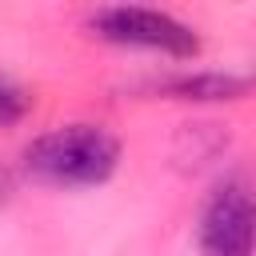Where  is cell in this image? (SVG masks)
<instances>
[{"label": "cell", "instance_id": "obj_1", "mask_svg": "<svg viewBox=\"0 0 256 256\" xmlns=\"http://www.w3.org/2000/svg\"><path fill=\"white\" fill-rule=\"evenodd\" d=\"M24 172L48 188H96L120 168V140L104 124H60L32 136L20 152Z\"/></svg>", "mask_w": 256, "mask_h": 256}, {"label": "cell", "instance_id": "obj_4", "mask_svg": "<svg viewBox=\"0 0 256 256\" xmlns=\"http://www.w3.org/2000/svg\"><path fill=\"white\" fill-rule=\"evenodd\" d=\"M252 88L256 80L244 72H176L156 84L160 96L184 104H228V100H244Z\"/></svg>", "mask_w": 256, "mask_h": 256}, {"label": "cell", "instance_id": "obj_2", "mask_svg": "<svg viewBox=\"0 0 256 256\" xmlns=\"http://www.w3.org/2000/svg\"><path fill=\"white\" fill-rule=\"evenodd\" d=\"M88 28H92L96 40L116 44V48L156 52V56H168V60H196L200 56L196 28L176 20L172 12H160V8H140V4L96 8L88 16Z\"/></svg>", "mask_w": 256, "mask_h": 256}, {"label": "cell", "instance_id": "obj_6", "mask_svg": "<svg viewBox=\"0 0 256 256\" xmlns=\"http://www.w3.org/2000/svg\"><path fill=\"white\" fill-rule=\"evenodd\" d=\"M0 200H4V172H0Z\"/></svg>", "mask_w": 256, "mask_h": 256}, {"label": "cell", "instance_id": "obj_5", "mask_svg": "<svg viewBox=\"0 0 256 256\" xmlns=\"http://www.w3.org/2000/svg\"><path fill=\"white\" fill-rule=\"evenodd\" d=\"M28 108H32V96H28L20 84L0 80V132L12 128V124H20V120L28 116Z\"/></svg>", "mask_w": 256, "mask_h": 256}, {"label": "cell", "instance_id": "obj_3", "mask_svg": "<svg viewBox=\"0 0 256 256\" xmlns=\"http://www.w3.org/2000/svg\"><path fill=\"white\" fill-rule=\"evenodd\" d=\"M200 256H256V192L244 180H224L196 224Z\"/></svg>", "mask_w": 256, "mask_h": 256}]
</instances>
